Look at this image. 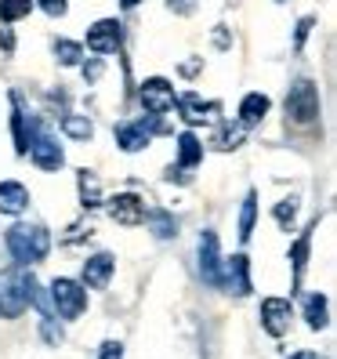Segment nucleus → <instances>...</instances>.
Here are the masks:
<instances>
[{
	"mask_svg": "<svg viewBox=\"0 0 337 359\" xmlns=\"http://www.w3.org/2000/svg\"><path fill=\"white\" fill-rule=\"evenodd\" d=\"M4 243H8L11 258H15L18 265H36V262H44L48 250H51L48 229H44V225H26V222L11 225L8 236H4Z\"/></svg>",
	"mask_w": 337,
	"mask_h": 359,
	"instance_id": "obj_1",
	"label": "nucleus"
},
{
	"mask_svg": "<svg viewBox=\"0 0 337 359\" xmlns=\"http://www.w3.org/2000/svg\"><path fill=\"white\" fill-rule=\"evenodd\" d=\"M29 302H36L33 272H22V269H4L0 272V316H4V320H18Z\"/></svg>",
	"mask_w": 337,
	"mask_h": 359,
	"instance_id": "obj_2",
	"label": "nucleus"
},
{
	"mask_svg": "<svg viewBox=\"0 0 337 359\" xmlns=\"http://www.w3.org/2000/svg\"><path fill=\"white\" fill-rule=\"evenodd\" d=\"M319 123V91L312 80H298L287 95V128L308 131Z\"/></svg>",
	"mask_w": 337,
	"mask_h": 359,
	"instance_id": "obj_3",
	"label": "nucleus"
},
{
	"mask_svg": "<svg viewBox=\"0 0 337 359\" xmlns=\"http://www.w3.org/2000/svg\"><path fill=\"white\" fill-rule=\"evenodd\" d=\"M29 160L40 167V171H48V175H55L62 163H66V153H62V142L55 138V135H48L40 123H29Z\"/></svg>",
	"mask_w": 337,
	"mask_h": 359,
	"instance_id": "obj_4",
	"label": "nucleus"
},
{
	"mask_svg": "<svg viewBox=\"0 0 337 359\" xmlns=\"http://www.w3.org/2000/svg\"><path fill=\"white\" fill-rule=\"evenodd\" d=\"M51 302H55L62 320H80L83 309H88V290H83V283H76V280L58 276L51 283Z\"/></svg>",
	"mask_w": 337,
	"mask_h": 359,
	"instance_id": "obj_5",
	"label": "nucleus"
},
{
	"mask_svg": "<svg viewBox=\"0 0 337 359\" xmlns=\"http://www.w3.org/2000/svg\"><path fill=\"white\" fill-rule=\"evenodd\" d=\"M138 98L145 105V113L149 116H163L167 109H174V83L167 80V76H149V80H142V88H138Z\"/></svg>",
	"mask_w": 337,
	"mask_h": 359,
	"instance_id": "obj_6",
	"label": "nucleus"
},
{
	"mask_svg": "<svg viewBox=\"0 0 337 359\" xmlns=\"http://www.w3.org/2000/svg\"><path fill=\"white\" fill-rule=\"evenodd\" d=\"M105 210H109V218L116 222V225H123V229H135V225H142L145 222V200L138 196V193H116V196H109L105 200Z\"/></svg>",
	"mask_w": 337,
	"mask_h": 359,
	"instance_id": "obj_7",
	"label": "nucleus"
},
{
	"mask_svg": "<svg viewBox=\"0 0 337 359\" xmlns=\"http://www.w3.org/2000/svg\"><path fill=\"white\" fill-rule=\"evenodd\" d=\"M153 131H160V116H149V123L138 120V123H120L116 128V145L123 153H142L149 145Z\"/></svg>",
	"mask_w": 337,
	"mask_h": 359,
	"instance_id": "obj_8",
	"label": "nucleus"
},
{
	"mask_svg": "<svg viewBox=\"0 0 337 359\" xmlns=\"http://www.w3.org/2000/svg\"><path fill=\"white\" fill-rule=\"evenodd\" d=\"M200 276L210 287H221V250H218V232H203L200 236Z\"/></svg>",
	"mask_w": 337,
	"mask_h": 359,
	"instance_id": "obj_9",
	"label": "nucleus"
},
{
	"mask_svg": "<svg viewBox=\"0 0 337 359\" xmlns=\"http://www.w3.org/2000/svg\"><path fill=\"white\" fill-rule=\"evenodd\" d=\"M120 48V22L116 18H98V22L88 29V51L91 55H113Z\"/></svg>",
	"mask_w": 337,
	"mask_h": 359,
	"instance_id": "obj_10",
	"label": "nucleus"
},
{
	"mask_svg": "<svg viewBox=\"0 0 337 359\" xmlns=\"http://www.w3.org/2000/svg\"><path fill=\"white\" fill-rule=\"evenodd\" d=\"M290 316H294V309L287 298H265L261 302V330L272 337H283L290 330Z\"/></svg>",
	"mask_w": 337,
	"mask_h": 359,
	"instance_id": "obj_11",
	"label": "nucleus"
},
{
	"mask_svg": "<svg viewBox=\"0 0 337 359\" xmlns=\"http://www.w3.org/2000/svg\"><path fill=\"white\" fill-rule=\"evenodd\" d=\"M174 102H178V109H181V120L193 123V128H200V123H214L218 113H221L218 102L200 98V95H181V98H174Z\"/></svg>",
	"mask_w": 337,
	"mask_h": 359,
	"instance_id": "obj_12",
	"label": "nucleus"
},
{
	"mask_svg": "<svg viewBox=\"0 0 337 359\" xmlns=\"http://www.w3.org/2000/svg\"><path fill=\"white\" fill-rule=\"evenodd\" d=\"M113 269H116V258L109 250H98L83 262V287H95V290H105L113 280Z\"/></svg>",
	"mask_w": 337,
	"mask_h": 359,
	"instance_id": "obj_13",
	"label": "nucleus"
},
{
	"mask_svg": "<svg viewBox=\"0 0 337 359\" xmlns=\"http://www.w3.org/2000/svg\"><path fill=\"white\" fill-rule=\"evenodd\" d=\"M228 283V290H236L240 298L243 294H250V262L247 255H233L225 262V272H221V287Z\"/></svg>",
	"mask_w": 337,
	"mask_h": 359,
	"instance_id": "obj_14",
	"label": "nucleus"
},
{
	"mask_svg": "<svg viewBox=\"0 0 337 359\" xmlns=\"http://www.w3.org/2000/svg\"><path fill=\"white\" fill-rule=\"evenodd\" d=\"M268 109H272L268 95L250 91V95H243V102H240V123H243V128H258V123L268 116Z\"/></svg>",
	"mask_w": 337,
	"mask_h": 359,
	"instance_id": "obj_15",
	"label": "nucleus"
},
{
	"mask_svg": "<svg viewBox=\"0 0 337 359\" xmlns=\"http://www.w3.org/2000/svg\"><path fill=\"white\" fill-rule=\"evenodd\" d=\"M29 207V189L22 182H0V210L4 215H22Z\"/></svg>",
	"mask_w": 337,
	"mask_h": 359,
	"instance_id": "obj_16",
	"label": "nucleus"
},
{
	"mask_svg": "<svg viewBox=\"0 0 337 359\" xmlns=\"http://www.w3.org/2000/svg\"><path fill=\"white\" fill-rule=\"evenodd\" d=\"M200 160H203V142L193 131L178 135V167H181V171H193Z\"/></svg>",
	"mask_w": 337,
	"mask_h": 359,
	"instance_id": "obj_17",
	"label": "nucleus"
},
{
	"mask_svg": "<svg viewBox=\"0 0 337 359\" xmlns=\"http://www.w3.org/2000/svg\"><path fill=\"white\" fill-rule=\"evenodd\" d=\"M305 320L312 330H323L330 323V302L323 298V294H308L305 298Z\"/></svg>",
	"mask_w": 337,
	"mask_h": 359,
	"instance_id": "obj_18",
	"label": "nucleus"
},
{
	"mask_svg": "<svg viewBox=\"0 0 337 359\" xmlns=\"http://www.w3.org/2000/svg\"><path fill=\"white\" fill-rule=\"evenodd\" d=\"M145 222H149L156 240H174L178 236V218L167 215V210H145Z\"/></svg>",
	"mask_w": 337,
	"mask_h": 359,
	"instance_id": "obj_19",
	"label": "nucleus"
},
{
	"mask_svg": "<svg viewBox=\"0 0 337 359\" xmlns=\"http://www.w3.org/2000/svg\"><path fill=\"white\" fill-rule=\"evenodd\" d=\"M11 131H15V153L26 156L29 135H26V113H22V105H18V95H11Z\"/></svg>",
	"mask_w": 337,
	"mask_h": 359,
	"instance_id": "obj_20",
	"label": "nucleus"
},
{
	"mask_svg": "<svg viewBox=\"0 0 337 359\" xmlns=\"http://www.w3.org/2000/svg\"><path fill=\"white\" fill-rule=\"evenodd\" d=\"M308 250H312V229H305V232H301V240L290 247V262H294V283H301V276H305Z\"/></svg>",
	"mask_w": 337,
	"mask_h": 359,
	"instance_id": "obj_21",
	"label": "nucleus"
},
{
	"mask_svg": "<svg viewBox=\"0 0 337 359\" xmlns=\"http://www.w3.org/2000/svg\"><path fill=\"white\" fill-rule=\"evenodd\" d=\"M76 185H80V203L83 207H98L102 203V182L91 171H80L76 175Z\"/></svg>",
	"mask_w": 337,
	"mask_h": 359,
	"instance_id": "obj_22",
	"label": "nucleus"
},
{
	"mask_svg": "<svg viewBox=\"0 0 337 359\" xmlns=\"http://www.w3.org/2000/svg\"><path fill=\"white\" fill-rule=\"evenodd\" d=\"M62 131H66L73 142H91V135H95V123H91L88 116H76V113H69V116H62Z\"/></svg>",
	"mask_w": 337,
	"mask_h": 359,
	"instance_id": "obj_23",
	"label": "nucleus"
},
{
	"mask_svg": "<svg viewBox=\"0 0 337 359\" xmlns=\"http://www.w3.org/2000/svg\"><path fill=\"white\" fill-rule=\"evenodd\" d=\"M243 145V123H221L218 128V135H214V149H221V153H233V149H240Z\"/></svg>",
	"mask_w": 337,
	"mask_h": 359,
	"instance_id": "obj_24",
	"label": "nucleus"
},
{
	"mask_svg": "<svg viewBox=\"0 0 337 359\" xmlns=\"http://www.w3.org/2000/svg\"><path fill=\"white\" fill-rule=\"evenodd\" d=\"M29 11H33V0H0V22L4 26H15Z\"/></svg>",
	"mask_w": 337,
	"mask_h": 359,
	"instance_id": "obj_25",
	"label": "nucleus"
},
{
	"mask_svg": "<svg viewBox=\"0 0 337 359\" xmlns=\"http://www.w3.org/2000/svg\"><path fill=\"white\" fill-rule=\"evenodd\" d=\"M254 222H258V193H247L243 210H240V240H250V232H254Z\"/></svg>",
	"mask_w": 337,
	"mask_h": 359,
	"instance_id": "obj_26",
	"label": "nucleus"
},
{
	"mask_svg": "<svg viewBox=\"0 0 337 359\" xmlns=\"http://www.w3.org/2000/svg\"><path fill=\"white\" fill-rule=\"evenodd\" d=\"M55 58L62 62V66H80L83 48L76 44V40H55Z\"/></svg>",
	"mask_w": 337,
	"mask_h": 359,
	"instance_id": "obj_27",
	"label": "nucleus"
},
{
	"mask_svg": "<svg viewBox=\"0 0 337 359\" xmlns=\"http://www.w3.org/2000/svg\"><path fill=\"white\" fill-rule=\"evenodd\" d=\"M272 218H276L283 229H290L294 218H298V203H294V200H280L276 207H272Z\"/></svg>",
	"mask_w": 337,
	"mask_h": 359,
	"instance_id": "obj_28",
	"label": "nucleus"
},
{
	"mask_svg": "<svg viewBox=\"0 0 337 359\" xmlns=\"http://www.w3.org/2000/svg\"><path fill=\"white\" fill-rule=\"evenodd\" d=\"M40 8H44L48 18H62L69 11V0H40Z\"/></svg>",
	"mask_w": 337,
	"mask_h": 359,
	"instance_id": "obj_29",
	"label": "nucleus"
},
{
	"mask_svg": "<svg viewBox=\"0 0 337 359\" xmlns=\"http://www.w3.org/2000/svg\"><path fill=\"white\" fill-rule=\"evenodd\" d=\"M312 26H315V18H312V15H305L301 22H298V36H294V48H298V51L305 48V36L312 33Z\"/></svg>",
	"mask_w": 337,
	"mask_h": 359,
	"instance_id": "obj_30",
	"label": "nucleus"
},
{
	"mask_svg": "<svg viewBox=\"0 0 337 359\" xmlns=\"http://www.w3.org/2000/svg\"><path fill=\"white\" fill-rule=\"evenodd\" d=\"M40 330H44V337H48L51 345H58V341H62V327H55V323H51V316H44V323H40Z\"/></svg>",
	"mask_w": 337,
	"mask_h": 359,
	"instance_id": "obj_31",
	"label": "nucleus"
},
{
	"mask_svg": "<svg viewBox=\"0 0 337 359\" xmlns=\"http://www.w3.org/2000/svg\"><path fill=\"white\" fill-rule=\"evenodd\" d=\"M102 359H123V345L120 341H105L102 345Z\"/></svg>",
	"mask_w": 337,
	"mask_h": 359,
	"instance_id": "obj_32",
	"label": "nucleus"
},
{
	"mask_svg": "<svg viewBox=\"0 0 337 359\" xmlns=\"http://www.w3.org/2000/svg\"><path fill=\"white\" fill-rule=\"evenodd\" d=\"M80 66H83V76H88L91 83L102 76V62H98V58H95V62H80Z\"/></svg>",
	"mask_w": 337,
	"mask_h": 359,
	"instance_id": "obj_33",
	"label": "nucleus"
},
{
	"mask_svg": "<svg viewBox=\"0 0 337 359\" xmlns=\"http://www.w3.org/2000/svg\"><path fill=\"white\" fill-rule=\"evenodd\" d=\"M167 8L178 11V15H188V11L196 8V0H167Z\"/></svg>",
	"mask_w": 337,
	"mask_h": 359,
	"instance_id": "obj_34",
	"label": "nucleus"
},
{
	"mask_svg": "<svg viewBox=\"0 0 337 359\" xmlns=\"http://www.w3.org/2000/svg\"><path fill=\"white\" fill-rule=\"evenodd\" d=\"M0 44H4V51H11V48H15V36H11V29H8V26L0 29Z\"/></svg>",
	"mask_w": 337,
	"mask_h": 359,
	"instance_id": "obj_35",
	"label": "nucleus"
},
{
	"mask_svg": "<svg viewBox=\"0 0 337 359\" xmlns=\"http://www.w3.org/2000/svg\"><path fill=\"white\" fill-rule=\"evenodd\" d=\"M290 359H319V355H315V352H294Z\"/></svg>",
	"mask_w": 337,
	"mask_h": 359,
	"instance_id": "obj_36",
	"label": "nucleus"
},
{
	"mask_svg": "<svg viewBox=\"0 0 337 359\" xmlns=\"http://www.w3.org/2000/svg\"><path fill=\"white\" fill-rule=\"evenodd\" d=\"M120 4H123V8H138V4H142V0H120Z\"/></svg>",
	"mask_w": 337,
	"mask_h": 359,
	"instance_id": "obj_37",
	"label": "nucleus"
}]
</instances>
